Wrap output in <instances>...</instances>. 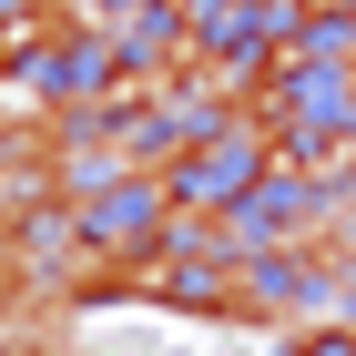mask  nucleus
Segmentation results:
<instances>
[{
	"label": "nucleus",
	"mask_w": 356,
	"mask_h": 356,
	"mask_svg": "<svg viewBox=\"0 0 356 356\" xmlns=\"http://www.w3.org/2000/svg\"><path fill=\"white\" fill-rule=\"evenodd\" d=\"M82 346L92 356H265V336L173 326V316H153V305H122V316H82Z\"/></svg>",
	"instance_id": "nucleus-1"
}]
</instances>
